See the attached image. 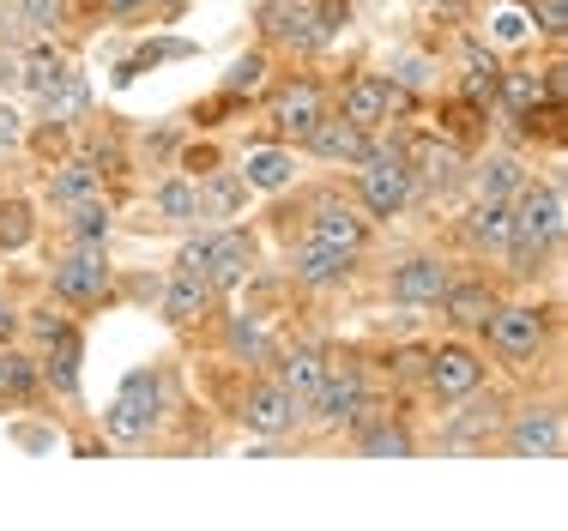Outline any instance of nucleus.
Segmentation results:
<instances>
[{"instance_id": "1", "label": "nucleus", "mask_w": 568, "mask_h": 531, "mask_svg": "<svg viewBox=\"0 0 568 531\" xmlns=\"http://www.w3.org/2000/svg\"><path fill=\"white\" fill-rule=\"evenodd\" d=\"M562 236H568L562 175H526V187L514 194V224H508V248H503L508 278L532 284L562 254Z\"/></svg>"}, {"instance_id": "2", "label": "nucleus", "mask_w": 568, "mask_h": 531, "mask_svg": "<svg viewBox=\"0 0 568 531\" xmlns=\"http://www.w3.org/2000/svg\"><path fill=\"white\" fill-rule=\"evenodd\" d=\"M484 338V357H496L508 375H526L545 362L550 338H557V308L550 303H532V296H520V303H496L490 320L478 326Z\"/></svg>"}, {"instance_id": "3", "label": "nucleus", "mask_w": 568, "mask_h": 531, "mask_svg": "<svg viewBox=\"0 0 568 531\" xmlns=\"http://www.w3.org/2000/svg\"><path fill=\"white\" fill-rule=\"evenodd\" d=\"M375 411H387V405H382V392H375L369 369H363L357 357H333L321 392L308 399V411H303V429H315V435H351L363 417H375Z\"/></svg>"}, {"instance_id": "4", "label": "nucleus", "mask_w": 568, "mask_h": 531, "mask_svg": "<svg viewBox=\"0 0 568 531\" xmlns=\"http://www.w3.org/2000/svg\"><path fill=\"white\" fill-rule=\"evenodd\" d=\"M254 261H261V236H254L248 224H212V229H200V236L182 242L175 272H200L219 296H230L236 284H248Z\"/></svg>"}, {"instance_id": "5", "label": "nucleus", "mask_w": 568, "mask_h": 531, "mask_svg": "<svg viewBox=\"0 0 568 531\" xmlns=\"http://www.w3.org/2000/svg\"><path fill=\"white\" fill-rule=\"evenodd\" d=\"M417 182H412V163H405V140H382L375 133L369 157L357 163V206L369 212V224H394L399 212H412Z\"/></svg>"}, {"instance_id": "6", "label": "nucleus", "mask_w": 568, "mask_h": 531, "mask_svg": "<svg viewBox=\"0 0 568 531\" xmlns=\"http://www.w3.org/2000/svg\"><path fill=\"white\" fill-rule=\"evenodd\" d=\"M170 417V369H133L103 411V435L121 447H145Z\"/></svg>"}, {"instance_id": "7", "label": "nucleus", "mask_w": 568, "mask_h": 531, "mask_svg": "<svg viewBox=\"0 0 568 531\" xmlns=\"http://www.w3.org/2000/svg\"><path fill=\"white\" fill-rule=\"evenodd\" d=\"M49 296L61 308H73V315H91V308L115 303L121 284H115L110 248H79V242H67L55 261H49Z\"/></svg>"}, {"instance_id": "8", "label": "nucleus", "mask_w": 568, "mask_h": 531, "mask_svg": "<svg viewBox=\"0 0 568 531\" xmlns=\"http://www.w3.org/2000/svg\"><path fill=\"white\" fill-rule=\"evenodd\" d=\"M369 212L357 206V200H345L339 187H315L308 194V206H303V229L296 236H315V242H327V248H345V254H357L363 261V248H369Z\"/></svg>"}, {"instance_id": "9", "label": "nucleus", "mask_w": 568, "mask_h": 531, "mask_svg": "<svg viewBox=\"0 0 568 531\" xmlns=\"http://www.w3.org/2000/svg\"><path fill=\"white\" fill-rule=\"evenodd\" d=\"M484 380H490V357H484L478 345H466V338H448V345H429L417 387L436 405H454V399H466V392H478Z\"/></svg>"}, {"instance_id": "10", "label": "nucleus", "mask_w": 568, "mask_h": 531, "mask_svg": "<svg viewBox=\"0 0 568 531\" xmlns=\"http://www.w3.org/2000/svg\"><path fill=\"white\" fill-rule=\"evenodd\" d=\"M496 441H503L514 459H562V447H568L562 399H532V405H520V411H508Z\"/></svg>"}, {"instance_id": "11", "label": "nucleus", "mask_w": 568, "mask_h": 531, "mask_svg": "<svg viewBox=\"0 0 568 531\" xmlns=\"http://www.w3.org/2000/svg\"><path fill=\"white\" fill-rule=\"evenodd\" d=\"M405 163H412V182H417V200H442L454 187H466V145H454L448 133H412L405 140Z\"/></svg>"}, {"instance_id": "12", "label": "nucleus", "mask_w": 568, "mask_h": 531, "mask_svg": "<svg viewBox=\"0 0 568 531\" xmlns=\"http://www.w3.org/2000/svg\"><path fill=\"white\" fill-rule=\"evenodd\" d=\"M230 417H236V423L248 429V435H266V441H284V435H296V429H303V405H296L291 392H284V387H278V380L266 375V369H261V375L248 380V387L236 392Z\"/></svg>"}, {"instance_id": "13", "label": "nucleus", "mask_w": 568, "mask_h": 531, "mask_svg": "<svg viewBox=\"0 0 568 531\" xmlns=\"http://www.w3.org/2000/svg\"><path fill=\"white\" fill-rule=\"evenodd\" d=\"M454 272H459V266L448 261V254H429V248L405 254V261L387 272V303H394V308H412V315H424V308H436L442 296H448Z\"/></svg>"}, {"instance_id": "14", "label": "nucleus", "mask_w": 568, "mask_h": 531, "mask_svg": "<svg viewBox=\"0 0 568 531\" xmlns=\"http://www.w3.org/2000/svg\"><path fill=\"white\" fill-rule=\"evenodd\" d=\"M327 109H333L327 85H321L315 73H296V79H284L273 98H266V121H273V133H278L284 145H303Z\"/></svg>"}, {"instance_id": "15", "label": "nucleus", "mask_w": 568, "mask_h": 531, "mask_svg": "<svg viewBox=\"0 0 568 531\" xmlns=\"http://www.w3.org/2000/svg\"><path fill=\"white\" fill-rule=\"evenodd\" d=\"M284 278L308 296H327V290H345L357 278V254L345 248H327L315 236H291V254H284Z\"/></svg>"}, {"instance_id": "16", "label": "nucleus", "mask_w": 568, "mask_h": 531, "mask_svg": "<svg viewBox=\"0 0 568 531\" xmlns=\"http://www.w3.org/2000/svg\"><path fill=\"white\" fill-rule=\"evenodd\" d=\"M503 417H508L503 392H490V399H484V387L466 392V399H454V411L442 417V447H454V453H478V447H490L496 435H503Z\"/></svg>"}, {"instance_id": "17", "label": "nucleus", "mask_w": 568, "mask_h": 531, "mask_svg": "<svg viewBox=\"0 0 568 531\" xmlns=\"http://www.w3.org/2000/svg\"><path fill=\"white\" fill-rule=\"evenodd\" d=\"M399 103H405V91H394L387 73H351L339 103H333V115L351 121V127H363V133H382L387 121L399 115Z\"/></svg>"}, {"instance_id": "18", "label": "nucleus", "mask_w": 568, "mask_h": 531, "mask_svg": "<svg viewBox=\"0 0 568 531\" xmlns=\"http://www.w3.org/2000/svg\"><path fill=\"white\" fill-rule=\"evenodd\" d=\"M508 224H514V200H471V206L454 217V242L471 261H503Z\"/></svg>"}, {"instance_id": "19", "label": "nucleus", "mask_w": 568, "mask_h": 531, "mask_svg": "<svg viewBox=\"0 0 568 531\" xmlns=\"http://www.w3.org/2000/svg\"><path fill=\"white\" fill-rule=\"evenodd\" d=\"M503 303V290H496V278H484V272H454L448 296H442V320H448L454 338H471L484 320H490V308Z\"/></svg>"}, {"instance_id": "20", "label": "nucleus", "mask_w": 568, "mask_h": 531, "mask_svg": "<svg viewBox=\"0 0 568 531\" xmlns=\"http://www.w3.org/2000/svg\"><path fill=\"white\" fill-rule=\"evenodd\" d=\"M327 362H333V357H327L321 345H284V350H273L266 375H273L278 387H284V392H291V399L308 411V399H315L321 380H327Z\"/></svg>"}, {"instance_id": "21", "label": "nucleus", "mask_w": 568, "mask_h": 531, "mask_svg": "<svg viewBox=\"0 0 568 531\" xmlns=\"http://www.w3.org/2000/svg\"><path fill=\"white\" fill-rule=\"evenodd\" d=\"M79 362H85V333H79V320H73L61 338H49V345L37 350L43 392H55L61 405H73V399H79Z\"/></svg>"}, {"instance_id": "22", "label": "nucleus", "mask_w": 568, "mask_h": 531, "mask_svg": "<svg viewBox=\"0 0 568 531\" xmlns=\"http://www.w3.org/2000/svg\"><path fill=\"white\" fill-rule=\"evenodd\" d=\"M236 175L248 182V194H284V187H296V145H284V140L248 145Z\"/></svg>"}, {"instance_id": "23", "label": "nucleus", "mask_w": 568, "mask_h": 531, "mask_svg": "<svg viewBox=\"0 0 568 531\" xmlns=\"http://www.w3.org/2000/svg\"><path fill=\"white\" fill-rule=\"evenodd\" d=\"M369 145H375V133L351 127V121H339V115L327 109V115L315 121V133H308L296 152H308V157H321V163H345V170H357V163L369 157Z\"/></svg>"}, {"instance_id": "24", "label": "nucleus", "mask_w": 568, "mask_h": 531, "mask_svg": "<svg viewBox=\"0 0 568 531\" xmlns=\"http://www.w3.org/2000/svg\"><path fill=\"white\" fill-rule=\"evenodd\" d=\"M212 308H219V290H212L200 272H170L164 290H158V315L170 326H194V320H206Z\"/></svg>"}, {"instance_id": "25", "label": "nucleus", "mask_w": 568, "mask_h": 531, "mask_svg": "<svg viewBox=\"0 0 568 531\" xmlns=\"http://www.w3.org/2000/svg\"><path fill=\"white\" fill-rule=\"evenodd\" d=\"M266 43L315 54L327 43V37H321V19H315V0H278V7H266Z\"/></svg>"}, {"instance_id": "26", "label": "nucleus", "mask_w": 568, "mask_h": 531, "mask_svg": "<svg viewBox=\"0 0 568 531\" xmlns=\"http://www.w3.org/2000/svg\"><path fill=\"white\" fill-rule=\"evenodd\" d=\"M351 447H357L363 459H412L417 453V435H412L405 417L375 411V417H363V423L351 429Z\"/></svg>"}, {"instance_id": "27", "label": "nucleus", "mask_w": 568, "mask_h": 531, "mask_svg": "<svg viewBox=\"0 0 568 531\" xmlns=\"http://www.w3.org/2000/svg\"><path fill=\"white\" fill-rule=\"evenodd\" d=\"M103 194V170L91 157H61V163H49V175H43V200L55 212L67 206H79V200H98Z\"/></svg>"}, {"instance_id": "28", "label": "nucleus", "mask_w": 568, "mask_h": 531, "mask_svg": "<svg viewBox=\"0 0 568 531\" xmlns=\"http://www.w3.org/2000/svg\"><path fill=\"white\" fill-rule=\"evenodd\" d=\"M278 350L273 326H266V315H224V357L242 362V369H266Z\"/></svg>"}, {"instance_id": "29", "label": "nucleus", "mask_w": 568, "mask_h": 531, "mask_svg": "<svg viewBox=\"0 0 568 531\" xmlns=\"http://www.w3.org/2000/svg\"><path fill=\"white\" fill-rule=\"evenodd\" d=\"M152 217L164 229H200V182L187 170L164 175V182L152 187Z\"/></svg>"}, {"instance_id": "30", "label": "nucleus", "mask_w": 568, "mask_h": 531, "mask_svg": "<svg viewBox=\"0 0 568 531\" xmlns=\"http://www.w3.org/2000/svg\"><path fill=\"white\" fill-rule=\"evenodd\" d=\"M526 175H532V170H526L520 152H490L484 163H471V170H466V182H471V194H478V200H514L526 187Z\"/></svg>"}, {"instance_id": "31", "label": "nucleus", "mask_w": 568, "mask_h": 531, "mask_svg": "<svg viewBox=\"0 0 568 531\" xmlns=\"http://www.w3.org/2000/svg\"><path fill=\"white\" fill-rule=\"evenodd\" d=\"M61 236L79 242V248H110V236H115V206H110V194L67 206V212H61Z\"/></svg>"}, {"instance_id": "32", "label": "nucleus", "mask_w": 568, "mask_h": 531, "mask_svg": "<svg viewBox=\"0 0 568 531\" xmlns=\"http://www.w3.org/2000/svg\"><path fill=\"white\" fill-rule=\"evenodd\" d=\"M194 182H200V224H230L242 212V200H248V182L236 170H219V163L206 175H194Z\"/></svg>"}, {"instance_id": "33", "label": "nucleus", "mask_w": 568, "mask_h": 531, "mask_svg": "<svg viewBox=\"0 0 568 531\" xmlns=\"http://www.w3.org/2000/svg\"><path fill=\"white\" fill-rule=\"evenodd\" d=\"M31 399H43V375H37L31 350H19V338H12V345H0V405H31Z\"/></svg>"}, {"instance_id": "34", "label": "nucleus", "mask_w": 568, "mask_h": 531, "mask_svg": "<svg viewBox=\"0 0 568 531\" xmlns=\"http://www.w3.org/2000/svg\"><path fill=\"white\" fill-rule=\"evenodd\" d=\"M496 79H503V61H496L490 49L471 43L466 54H459V98H466V103L490 109L496 103Z\"/></svg>"}, {"instance_id": "35", "label": "nucleus", "mask_w": 568, "mask_h": 531, "mask_svg": "<svg viewBox=\"0 0 568 531\" xmlns=\"http://www.w3.org/2000/svg\"><path fill=\"white\" fill-rule=\"evenodd\" d=\"M266 73H273V61H266V49H248V54H236V67L224 73V91H219V103L236 109L242 98H261L266 91Z\"/></svg>"}, {"instance_id": "36", "label": "nucleus", "mask_w": 568, "mask_h": 531, "mask_svg": "<svg viewBox=\"0 0 568 531\" xmlns=\"http://www.w3.org/2000/svg\"><path fill=\"white\" fill-rule=\"evenodd\" d=\"M31 242H37V206L19 194H7L0 200V254H19V248H31Z\"/></svg>"}, {"instance_id": "37", "label": "nucleus", "mask_w": 568, "mask_h": 531, "mask_svg": "<svg viewBox=\"0 0 568 531\" xmlns=\"http://www.w3.org/2000/svg\"><path fill=\"white\" fill-rule=\"evenodd\" d=\"M12 7H19L24 24H31V37H55L67 24V7H73V0H12Z\"/></svg>"}, {"instance_id": "38", "label": "nucleus", "mask_w": 568, "mask_h": 531, "mask_svg": "<svg viewBox=\"0 0 568 531\" xmlns=\"http://www.w3.org/2000/svg\"><path fill=\"white\" fill-rule=\"evenodd\" d=\"M526 19H532V31L545 37V43L562 49V31H568V0H526Z\"/></svg>"}, {"instance_id": "39", "label": "nucleus", "mask_w": 568, "mask_h": 531, "mask_svg": "<svg viewBox=\"0 0 568 531\" xmlns=\"http://www.w3.org/2000/svg\"><path fill=\"white\" fill-rule=\"evenodd\" d=\"M67 326H73V315H67L61 303H49V308H31V315H24V326H19V333H31V345L43 350L49 338H61V333H67Z\"/></svg>"}, {"instance_id": "40", "label": "nucleus", "mask_w": 568, "mask_h": 531, "mask_svg": "<svg viewBox=\"0 0 568 531\" xmlns=\"http://www.w3.org/2000/svg\"><path fill=\"white\" fill-rule=\"evenodd\" d=\"M429 73H436V61H429V54H394V67H387L394 91H424Z\"/></svg>"}, {"instance_id": "41", "label": "nucleus", "mask_w": 568, "mask_h": 531, "mask_svg": "<svg viewBox=\"0 0 568 531\" xmlns=\"http://www.w3.org/2000/svg\"><path fill=\"white\" fill-rule=\"evenodd\" d=\"M538 91H545L550 109H562V98H568V67H562V54H550V61L538 67Z\"/></svg>"}, {"instance_id": "42", "label": "nucleus", "mask_w": 568, "mask_h": 531, "mask_svg": "<svg viewBox=\"0 0 568 531\" xmlns=\"http://www.w3.org/2000/svg\"><path fill=\"white\" fill-rule=\"evenodd\" d=\"M424 357H429L424 345H399V350H387V375H394V380H424Z\"/></svg>"}, {"instance_id": "43", "label": "nucleus", "mask_w": 568, "mask_h": 531, "mask_svg": "<svg viewBox=\"0 0 568 531\" xmlns=\"http://www.w3.org/2000/svg\"><path fill=\"white\" fill-rule=\"evenodd\" d=\"M31 145V127H24V115L12 103H0V152H24Z\"/></svg>"}, {"instance_id": "44", "label": "nucleus", "mask_w": 568, "mask_h": 531, "mask_svg": "<svg viewBox=\"0 0 568 531\" xmlns=\"http://www.w3.org/2000/svg\"><path fill=\"white\" fill-rule=\"evenodd\" d=\"M0 43H7V49H31V43H37V37H31V24L19 19V7H12V0L0 7Z\"/></svg>"}, {"instance_id": "45", "label": "nucleus", "mask_w": 568, "mask_h": 531, "mask_svg": "<svg viewBox=\"0 0 568 531\" xmlns=\"http://www.w3.org/2000/svg\"><path fill=\"white\" fill-rule=\"evenodd\" d=\"M315 19H321V37H339L345 24H351V0H315Z\"/></svg>"}, {"instance_id": "46", "label": "nucleus", "mask_w": 568, "mask_h": 531, "mask_svg": "<svg viewBox=\"0 0 568 531\" xmlns=\"http://www.w3.org/2000/svg\"><path fill=\"white\" fill-rule=\"evenodd\" d=\"M19 326H24V308L12 303V296H0V345H12V338H19Z\"/></svg>"}, {"instance_id": "47", "label": "nucleus", "mask_w": 568, "mask_h": 531, "mask_svg": "<svg viewBox=\"0 0 568 531\" xmlns=\"http://www.w3.org/2000/svg\"><path fill=\"white\" fill-rule=\"evenodd\" d=\"M12 79H19V61H12V54H0V98L12 91Z\"/></svg>"}, {"instance_id": "48", "label": "nucleus", "mask_w": 568, "mask_h": 531, "mask_svg": "<svg viewBox=\"0 0 568 531\" xmlns=\"http://www.w3.org/2000/svg\"><path fill=\"white\" fill-rule=\"evenodd\" d=\"M98 7H103V12H115V19H128V12H140L145 0H98Z\"/></svg>"}, {"instance_id": "49", "label": "nucleus", "mask_w": 568, "mask_h": 531, "mask_svg": "<svg viewBox=\"0 0 568 531\" xmlns=\"http://www.w3.org/2000/svg\"><path fill=\"white\" fill-rule=\"evenodd\" d=\"M145 7H158V12H175V7H182V0H145Z\"/></svg>"}]
</instances>
